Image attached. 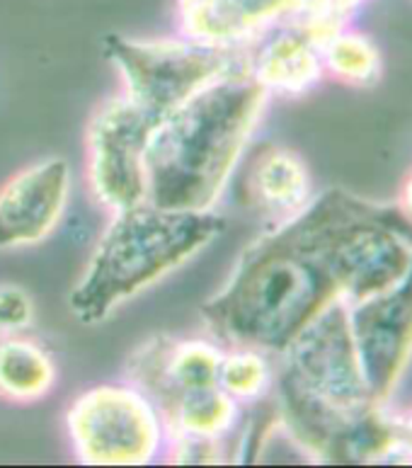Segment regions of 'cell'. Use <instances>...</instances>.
Listing matches in <instances>:
<instances>
[{
	"instance_id": "1",
	"label": "cell",
	"mask_w": 412,
	"mask_h": 468,
	"mask_svg": "<svg viewBox=\"0 0 412 468\" xmlns=\"http://www.w3.org/2000/svg\"><path fill=\"white\" fill-rule=\"evenodd\" d=\"M369 209L325 192L243 250L228 280L202 303V323L221 345L284 355L301 330L344 301L343 245Z\"/></svg>"
},
{
	"instance_id": "2",
	"label": "cell",
	"mask_w": 412,
	"mask_h": 468,
	"mask_svg": "<svg viewBox=\"0 0 412 468\" xmlns=\"http://www.w3.org/2000/svg\"><path fill=\"white\" fill-rule=\"evenodd\" d=\"M269 92L250 69L231 70L163 117L146 141V202L214 211L250 144Z\"/></svg>"
},
{
	"instance_id": "3",
	"label": "cell",
	"mask_w": 412,
	"mask_h": 468,
	"mask_svg": "<svg viewBox=\"0 0 412 468\" xmlns=\"http://www.w3.org/2000/svg\"><path fill=\"white\" fill-rule=\"evenodd\" d=\"M224 229L226 218L217 209L180 211L141 202L114 211L70 292V311L85 325L107 321L121 303L187 265Z\"/></svg>"
},
{
	"instance_id": "4",
	"label": "cell",
	"mask_w": 412,
	"mask_h": 468,
	"mask_svg": "<svg viewBox=\"0 0 412 468\" xmlns=\"http://www.w3.org/2000/svg\"><path fill=\"white\" fill-rule=\"evenodd\" d=\"M250 44L110 35L102 49L121 78V95L158 124L202 88L231 70L245 69L250 61Z\"/></svg>"
},
{
	"instance_id": "5",
	"label": "cell",
	"mask_w": 412,
	"mask_h": 468,
	"mask_svg": "<svg viewBox=\"0 0 412 468\" xmlns=\"http://www.w3.org/2000/svg\"><path fill=\"white\" fill-rule=\"evenodd\" d=\"M66 427L73 454L85 466H146L161 452V415L133 384L83 391L69 406Z\"/></svg>"
},
{
	"instance_id": "6",
	"label": "cell",
	"mask_w": 412,
	"mask_h": 468,
	"mask_svg": "<svg viewBox=\"0 0 412 468\" xmlns=\"http://www.w3.org/2000/svg\"><path fill=\"white\" fill-rule=\"evenodd\" d=\"M155 122L126 95H114L95 110L88 126V182L107 211L146 202V141Z\"/></svg>"
},
{
	"instance_id": "7",
	"label": "cell",
	"mask_w": 412,
	"mask_h": 468,
	"mask_svg": "<svg viewBox=\"0 0 412 468\" xmlns=\"http://www.w3.org/2000/svg\"><path fill=\"white\" fill-rule=\"evenodd\" d=\"M350 328L366 386L381 403L412 355V265L393 287L352 303Z\"/></svg>"
},
{
	"instance_id": "8",
	"label": "cell",
	"mask_w": 412,
	"mask_h": 468,
	"mask_svg": "<svg viewBox=\"0 0 412 468\" xmlns=\"http://www.w3.org/2000/svg\"><path fill=\"white\" fill-rule=\"evenodd\" d=\"M70 197V163L51 155L0 187V250L32 248L57 231Z\"/></svg>"
},
{
	"instance_id": "9",
	"label": "cell",
	"mask_w": 412,
	"mask_h": 468,
	"mask_svg": "<svg viewBox=\"0 0 412 468\" xmlns=\"http://www.w3.org/2000/svg\"><path fill=\"white\" fill-rule=\"evenodd\" d=\"M281 29L267 42L250 47L248 69L269 95H301L321 80L322 44L328 42L306 22L289 13Z\"/></svg>"
},
{
	"instance_id": "10",
	"label": "cell",
	"mask_w": 412,
	"mask_h": 468,
	"mask_svg": "<svg viewBox=\"0 0 412 468\" xmlns=\"http://www.w3.org/2000/svg\"><path fill=\"white\" fill-rule=\"evenodd\" d=\"M294 10V0H180L185 37L214 44H245Z\"/></svg>"
},
{
	"instance_id": "11",
	"label": "cell",
	"mask_w": 412,
	"mask_h": 468,
	"mask_svg": "<svg viewBox=\"0 0 412 468\" xmlns=\"http://www.w3.org/2000/svg\"><path fill=\"white\" fill-rule=\"evenodd\" d=\"M248 195L262 214L277 218V224L287 221L311 202L306 163L287 148H262L250 165Z\"/></svg>"
},
{
	"instance_id": "12",
	"label": "cell",
	"mask_w": 412,
	"mask_h": 468,
	"mask_svg": "<svg viewBox=\"0 0 412 468\" xmlns=\"http://www.w3.org/2000/svg\"><path fill=\"white\" fill-rule=\"evenodd\" d=\"M58 378L54 356L20 333L0 335V399L35 403L49 396Z\"/></svg>"
},
{
	"instance_id": "13",
	"label": "cell",
	"mask_w": 412,
	"mask_h": 468,
	"mask_svg": "<svg viewBox=\"0 0 412 468\" xmlns=\"http://www.w3.org/2000/svg\"><path fill=\"white\" fill-rule=\"evenodd\" d=\"M163 427L170 437H226L236 427L238 400H233L221 386H206L182 393L180 399L161 415Z\"/></svg>"
},
{
	"instance_id": "14",
	"label": "cell",
	"mask_w": 412,
	"mask_h": 468,
	"mask_svg": "<svg viewBox=\"0 0 412 468\" xmlns=\"http://www.w3.org/2000/svg\"><path fill=\"white\" fill-rule=\"evenodd\" d=\"M272 384V369L267 362L265 352L252 347H231L221 356L218 367V386L224 388L233 400H258L265 396Z\"/></svg>"
},
{
	"instance_id": "15",
	"label": "cell",
	"mask_w": 412,
	"mask_h": 468,
	"mask_svg": "<svg viewBox=\"0 0 412 468\" xmlns=\"http://www.w3.org/2000/svg\"><path fill=\"white\" fill-rule=\"evenodd\" d=\"M322 63L335 76L354 83H369L378 76V54L364 37L335 35L322 44Z\"/></svg>"
},
{
	"instance_id": "16",
	"label": "cell",
	"mask_w": 412,
	"mask_h": 468,
	"mask_svg": "<svg viewBox=\"0 0 412 468\" xmlns=\"http://www.w3.org/2000/svg\"><path fill=\"white\" fill-rule=\"evenodd\" d=\"M224 437H192V434H177L170 437L168 459L170 463H185V466H211V463L226 462Z\"/></svg>"
},
{
	"instance_id": "17",
	"label": "cell",
	"mask_w": 412,
	"mask_h": 468,
	"mask_svg": "<svg viewBox=\"0 0 412 468\" xmlns=\"http://www.w3.org/2000/svg\"><path fill=\"white\" fill-rule=\"evenodd\" d=\"M35 321V301L17 284H0V335L22 333Z\"/></svg>"
},
{
	"instance_id": "18",
	"label": "cell",
	"mask_w": 412,
	"mask_h": 468,
	"mask_svg": "<svg viewBox=\"0 0 412 468\" xmlns=\"http://www.w3.org/2000/svg\"><path fill=\"white\" fill-rule=\"evenodd\" d=\"M406 211H407V217H412V180L407 182V187H406Z\"/></svg>"
},
{
	"instance_id": "19",
	"label": "cell",
	"mask_w": 412,
	"mask_h": 468,
	"mask_svg": "<svg viewBox=\"0 0 412 468\" xmlns=\"http://www.w3.org/2000/svg\"><path fill=\"white\" fill-rule=\"evenodd\" d=\"M410 437H412V425H410Z\"/></svg>"
}]
</instances>
